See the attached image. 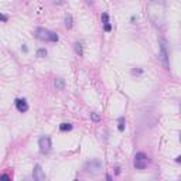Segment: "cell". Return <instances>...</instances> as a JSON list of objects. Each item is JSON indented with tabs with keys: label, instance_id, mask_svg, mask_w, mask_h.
I'll list each match as a JSON object with an SVG mask.
<instances>
[{
	"label": "cell",
	"instance_id": "6da1fadb",
	"mask_svg": "<svg viewBox=\"0 0 181 181\" xmlns=\"http://www.w3.org/2000/svg\"><path fill=\"white\" fill-rule=\"evenodd\" d=\"M147 14L150 21L156 27H163L165 21V4L164 0H149Z\"/></svg>",
	"mask_w": 181,
	"mask_h": 181
},
{
	"label": "cell",
	"instance_id": "7a4b0ae2",
	"mask_svg": "<svg viewBox=\"0 0 181 181\" xmlns=\"http://www.w3.org/2000/svg\"><path fill=\"white\" fill-rule=\"evenodd\" d=\"M34 35H35V38L41 40V41H51V43H57L58 41V35L54 31H50V30L44 28V27L35 28Z\"/></svg>",
	"mask_w": 181,
	"mask_h": 181
},
{
	"label": "cell",
	"instance_id": "3957f363",
	"mask_svg": "<svg viewBox=\"0 0 181 181\" xmlns=\"http://www.w3.org/2000/svg\"><path fill=\"white\" fill-rule=\"evenodd\" d=\"M168 50H167V40L160 38V61L165 70H170V58H168Z\"/></svg>",
	"mask_w": 181,
	"mask_h": 181
},
{
	"label": "cell",
	"instance_id": "277c9868",
	"mask_svg": "<svg viewBox=\"0 0 181 181\" xmlns=\"http://www.w3.org/2000/svg\"><path fill=\"white\" fill-rule=\"evenodd\" d=\"M84 170H85L87 173H91V174H99L101 173V170H102V161L98 160V158L89 160V161L85 163Z\"/></svg>",
	"mask_w": 181,
	"mask_h": 181
},
{
	"label": "cell",
	"instance_id": "5b68a950",
	"mask_svg": "<svg viewBox=\"0 0 181 181\" xmlns=\"http://www.w3.org/2000/svg\"><path fill=\"white\" fill-rule=\"evenodd\" d=\"M149 163H150L149 157H147L144 153H142V151L134 156V167H136L137 170H144V168L149 165Z\"/></svg>",
	"mask_w": 181,
	"mask_h": 181
},
{
	"label": "cell",
	"instance_id": "8992f818",
	"mask_svg": "<svg viewBox=\"0 0 181 181\" xmlns=\"http://www.w3.org/2000/svg\"><path fill=\"white\" fill-rule=\"evenodd\" d=\"M38 147H40V151L43 153V154H47L51 151V137L50 136H43V137H40L38 140Z\"/></svg>",
	"mask_w": 181,
	"mask_h": 181
},
{
	"label": "cell",
	"instance_id": "52a82bcc",
	"mask_svg": "<svg viewBox=\"0 0 181 181\" xmlns=\"http://www.w3.org/2000/svg\"><path fill=\"white\" fill-rule=\"evenodd\" d=\"M33 178L35 181H44L45 180V174L43 171V168H41V165H35L34 167V170H33Z\"/></svg>",
	"mask_w": 181,
	"mask_h": 181
},
{
	"label": "cell",
	"instance_id": "ba28073f",
	"mask_svg": "<svg viewBox=\"0 0 181 181\" xmlns=\"http://www.w3.org/2000/svg\"><path fill=\"white\" fill-rule=\"evenodd\" d=\"M16 108L17 110L20 112V113H24V112H27L28 110V105H27V101L26 99H21V98H18V99H16Z\"/></svg>",
	"mask_w": 181,
	"mask_h": 181
},
{
	"label": "cell",
	"instance_id": "9c48e42d",
	"mask_svg": "<svg viewBox=\"0 0 181 181\" xmlns=\"http://www.w3.org/2000/svg\"><path fill=\"white\" fill-rule=\"evenodd\" d=\"M54 87L57 91H62L64 88H65V81L62 78H55L54 81Z\"/></svg>",
	"mask_w": 181,
	"mask_h": 181
},
{
	"label": "cell",
	"instance_id": "30bf717a",
	"mask_svg": "<svg viewBox=\"0 0 181 181\" xmlns=\"http://www.w3.org/2000/svg\"><path fill=\"white\" fill-rule=\"evenodd\" d=\"M72 26H74V20H72V16H71V14H67V16H65V27H67L68 30H71Z\"/></svg>",
	"mask_w": 181,
	"mask_h": 181
},
{
	"label": "cell",
	"instance_id": "8fae6325",
	"mask_svg": "<svg viewBox=\"0 0 181 181\" xmlns=\"http://www.w3.org/2000/svg\"><path fill=\"white\" fill-rule=\"evenodd\" d=\"M125 126H126V120H125V118H119V132H123L125 130Z\"/></svg>",
	"mask_w": 181,
	"mask_h": 181
},
{
	"label": "cell",
	"instance_id": "7c38bea8",
	"mask_svg": "<svg viewBox=\"0 0 181 181\" xmlns=\"http://www.w3.org/2000/svg\"><path fill=\"white\" fill-rule=\"evenodd\" d=\"M71 129H72L71 123H62V125L60 126V130H61V132H67V130H71Z\"/></svg>",
	"mask_w": 181,
	"mask_h": 181
},
{
	"label": "cell",
	"instance_id": "4fadbf2b",
	"mask_svg": "<svg viewBox=\"0 0 181 181\" xmlns=\"http://www.w3.org/2000/svg\"><path fill=\"white\" fill-rule=\"evenodd\" d=\"M75 51H77V54H78L79 57L82 55L84 51H82V44H81V43H75Z\"/></svg>",
	"mask_w": 181,
	"mask_h": 181
},
{
	"label": "cell",
	"instance_id": "5bb4252c",
	"mask_svg": "<svg viewBox=\"0 0 181 181\" xmlns=\"http://www.w3.org/2000/svg\"><path fill=\"white\" fill-rule=\"evenodd\" d=\"M91 119H92L94 122H101V115L96 113V112H92V113H91Z\"/></svg>",
	"mask_w": 181,
	"mask_h": 181
},
{
	"label": "cell",
	"instance_id": "9a60e30c",
	"mask_svg": "<svg viewBox=\"0 0 181 181\" xmlns=\"http://www.w3.org/2000/svg\"><path fill=\"white\" fill-rule=\"evenodd\" d=\"M45 55H47V50H45V48H40L38 51H37V57H41V58H43V57H45Z\"/></svg>",
	"mask_w": 181,
	"mask_h": 181
},
{
	"label": "cell",
	"instance_id": "2e32d148",
	"mask_svg": "<svg viewBox=\"0 0 181 181\" xmlns=\"http://www.w3.org/2000/svg\"><path fill=\"white\" fill-rule=\"evenodd\" d=\"M101 20H102L103 24H108L109 23V14H108V13H103L102 17H101Z\"/></svg>",
	"mask_w": 181,
	"mask_h": 181
},
{
	"label": "cell",
	"instance_id": "e0dca14e",
	"mask_svg": "<svg viewBox=\"0 0 181 181\" xmlns=\"http://www.w3.org/2000/svg\"><path fill=\"white\" fill-rule=\"evenodd\" d=\"M7 20H9L7 16H4V14H1V13H0V21H4V23H6Z\"/></svg>",
	"mask_w": 181,
	"mask_h": 181
},
{
	"label": "cell",
	"instance_id": "ac0fdd59",
	"mask_svg": "<svg viewBox=\"0 0 181 181\" xmlns=\"http://www.w3.org/2000/svg\"><path fill=\"white\" fill-rule=\"evenodd\" d=\"M65 3V0H54V4H58V6H61Z\"/></svg>",
	"mask_w": 181,
	"mask_h": 181
},
{
	"label": "cell",
	"instance_id": "d6986e66",
	"mask_svg": "<svg viewBox=\"0 0 181 181\" xmlns=\"http://www.w3.org/2000/svg\"><path fill=\"white\" fill-rule=\"evenodd\" d=\"M105 30H106V31H110V30H112V26H110L109 23L105 24Z\"/></svg>",
	"mask_w": 181,
	"mask_h": 181
},
{
	"label": "cell",
	"instance_id": "ffe728a7",
	"mask_svg": "<svg viewBox=\"0 0 181 181\" xmlns=\"http://www.w3.org/2000/svg\"><path fill=\"white\" fill-rule=\"evenodd\" d=\"M0 180H10V177L6 175V174H3V175H0Z\"/></svg>",
	"mask_w": 181,
	"mask_h": 181
},
{
	"label": "cell",
	"instance_id": "44dd1931",
	"mask_svg": "<svg viewBox=\"0 0 181 181\" xmlns=\"http://www.w3.org/2000/svg\"><path fill=\"white\" fill-rule=\"evenodd\" d=\"M143 70H133V74H142Z\"/></svg>",
	"mask_w": 181,
	"mask_h": 181
},
{
	"label": "cell",
	"instance_id": "7402d4cb",
	"mask_svg": "<svg viewBox=\"0 0 181 181\" xmlns=\"http://www.w3.org/2000/svg\"><path fill=\"white\" fill-rule=\"evenodd\" d=\"M175 161H177V163H180V161H181V157H180V156H177V157H175Z\"/></svg>",
	"mask_w": 181,
	"mask_h": 181
},
{
	"label": "cell",
	"instance_id": "603a6c76",
	"mask_svg": "<svg viewBox=\"0 0 181 181\" xmlns=\"http://www.w3.org/2000/svg\"><path fill=\"white\" fill-rule=\"evenodd\" d=\"M88 4H94V0H87Z\"/></svg>",
	"mask_w": 181,
	"mask_h": 181
}]
</instances>
